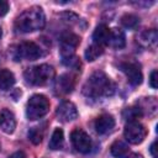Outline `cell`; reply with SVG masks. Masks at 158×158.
I'll use <instances>...</instances> for the list:
<instances>
[{"label": "cell", "mask_w": 158, "mask_h": 158, "mask_svg": "<svg viewBox=\"0 0 158 158\" xmlns=\"http://www.w3.org/2000/svg\"><path fill=\"white\" fill-rule=\"evenodd\" d=\"M115 85L112 80L102 72H95L91 74L83 85V94L91 99L109 98L114 94Z\"/></svg>", "instance_id": "6da1fadb"}, {"label": "cell", "mask_w": 158, "mask_h": 158, "mask_svg": "<svg viewBox=\"0 0 158 158\" xmlns=\"http://www.w3.org/2000/svg\"><path fill=\"white\" fill-rule=\"evenodd\" d=\"M46 23V17L41 7L32 6L21 12L15 20V28L17 32L30 33L41 30Z\"/></svg>", "instance_id": "7a4b0ae2"}, {"label": "cell", "mask_w": 158, "mask_h": 158, "mask_svg": "<svg viewBox=\"0 0 158 158\" xmlns=\"http://www.w3.org/2000/svg\"><path fill=\"white\" fill-rule=\"evenodd\" d=\"M26 83L30 85H46L54 78V69L49 64H40L27 68L23 73Z\"/></svg>", "instance_id": "3957f363"}, {"label": "cell", "mask_w": 158, "mask_h": 158, "mask_svg": "<svg viewBox=\"0 0 158 158\" xmlns=\"http://www.w3.org/2000/svg\"><path fill=\"white\" fill-rule=\"evenodd\" d=\"M48 111H49V101L44 95H41V94L32 95L27 101L26 116L31 121L43 117Z\"/></svg>", "instance_id": "277c9868"}, {"label": "cell", "mask_w": 158, "mask_h": 158, "mask_svg": "<svg viewBox=\"0 0 158 158\" xmlns=\"http://www.w3.org/2000/svg\"><path fill=\"white\" fill-rule=\"evenodd\" d=\"M42 49L38 44L35 42H22L14 47L12 49V57L15 60H36L40 57H42Z\"/></svg>", "instance_id": "5b68a950"}, {"label": "cell", "mask_w": 158, "mask_h": 158, "mask_svg": "<svg viewBox=\"0 0 158 158\" xmlns=\"http://www.w3.org/2000/svg\"><path fill=\"white\" fill-rule=\"evenodd\" d=\"M147 135V130L142 123L138 121H130L126 123L125 130H123V136L126 141L131 144H138L141 143Z\"/></svg>", "instance_id": "8992f818"}, {"label": "cell", "mask_w": 158, "mask_h": 158, "mask_svg": "<svg viewBox=\"0 0 158 158\" xmlns=\"http://www.w3.org/2000/svg\"><path fill=\"white\" fill-rule=\"evenodd\" d=\"M70 141H72V144L73 147L79 152V153H83V154H86L91 151L93 148V142H91V138L89 137V135L80 130V128H75L72 133H70Z\"/></svg>", "instance_id": "52a82bcc"}, {"label": "cell", "mask_w": 158, "mask_h": 158, "mask_svg": "<svg viewBox=\"0 0 158 158\" xmlns=\"http://www.w3.org/2000/svg\"><path fill=\"white\" fill-rule=\"evenodd\" d=\"M120 69L122 70V73L126 75L127 81L136 86L139 85L142 83V72H141V65L136 62H123L120 64Z\"/></svg>", "instance_id": "ba28073f"}, {"label": "cell", "mask_w": 158, "mask_h": 158, "mask_svg": "<svg viewBox=\"0 0 158 158\" xmlns=\"http://www.w3.org/2000/svg\"><path fill=\"white\" fill-rule=\"evenodd\" d=\"M80 43V37L73 32H64L60 36V56L62 58L74 54V49Z\"/></svg>", "instance_id": "9c48e42d"}, {"label": "cell", "mask_w": 158, "mask_h": 158, "mask_svg": "<svg viewBox=\"0 0 158 158\" xmlns=\"http://www.w3.org/2000/svg\"><path fill=\"white\" fill-rule=\"evenodd\" d=\"M56 115L58 117L59 121L62 122H69V121H73L78 117V110L75 107V105L70 101H62L58 107H57V111H56Z\"/></svg>", "instance_id": "30bf717a"}, {"label": "cell", "mask_w": 158, "mask_h": 158, "mask_svg": "<svg viewBox=\"0 0 158 158\" xmlns=\"http://www.w3.org/2000/svg\"><path fill=\"white\" fill-rule=\"evenodd\" d=\"M115 126V120L111 115L109 114H102L100 115L96 120H95V123H94V127H95V131L99 133V135H106L109 132H111V130L114 128Z\"/></svg>", "instance_id": "8fae6325"}, {"label": "cell", "mask_w": 158, "mask_h": 158, "mask_svg": "<svg viewBox=\"0 0 158 158\" xmlns=\"http://www.w3.org/2000/svg\"><path fill=\"white\" fill-rule=\"evenodd\" d=\"M0 128L2 132L5 133H12L16 128V120L14 114L7 110V109H2L0 111Z\"/></svg>", "instance_id": "7c38bea8"}, {"label": "cell", "mask_w": 158, "mask_h": 158, "mask_svg": "<svg viewBox=\"0 0 158 158\" xmlns=\"http://www.w3.org/2000/svg\"><path fill=\"white\" fill-rule=\"evenodd\" d=\"M157 40H158V35H157V31L154 28L143 30L137 36V42L146 48H156Z\"/></svg>", "instance_id": "4fadbf2b"}, {"label": "cell", "mask_w": 158, "mask_h": 158, "mask_svg": "<svg viewBox=\"0 0 158 158\" xmlns=\"http://www.w3.org/2000/svg\"><path fill=\"white\" fill-rule=\"evenodd\" d=\"M56 89L60 94H69L74 89V78L70 74H62L56 81Z\"/></svg>", "instance_id": "5bb4252c"}, {"label": "cell", "mask_w": 158, "mask_h": 158, "mask_svg": "<svg viewBox=\"0 0 158 158\" xmlns=\"http://www.w3.org/2000/svg\"><path fill=\"white\" fill-rule=\"evenodd\" d=\"M109 46H111L112 48H123L125 44H126V37H125V33L120 28H111L110 30V36H109V42H107Z\"/></svg>", "instance_id": "9a60e30c"}, {"label": "cell", "mask_w": 158, "mask_h": 158, "mask_svg": "<svg viewBox=\"0 0 158 158\" xmlns=\"http://www.w3.org/2000/svg\"><path fill=\"white\" fill-rule=\"evenodd\" d=\"M109 36H110V28L106 25H99L94 33H93V40L94 43L100 44V46H106L109 42Z\"/></svg>", "instance_id": "2e32d148"}, {"label": "cell", "mask_w": 158, "mask_h": 158, "mask_svg": "<svg viewBox=\"0 0 158 158\" xmlns=\"http://www.w3.org/2000/svg\"><path fill=\"white\" fill-rule=\"evenodd\" d=\"M110 152L114 158H127L130 154L128 146L122 141H115L110 147Z\"/></svg>", "instance_id": "e0dca14e"}, {"label": "cell", "mask_w": 158, "mask_h": 158, "mask_svg": "<svg viewBox=\"0 0 158 158\" xmlns=\"http://www.w3.org/2000/svg\"><path fill=\"white\" fill-rule=\"evenodd\" d=\"M15 84V77L14 74L7 69L0 70V89L1 90H9Z\"/></svg>", "instance_id": "ac0fdd59"}, {"label": "cell", "mask_w": 158, "mask_h": 158, "mask_svg": "<svg viewBox=\"0 0 158 158\" xmlns=\"http://www.w3.org/2000/svg\"><path fill=\"white\" fill-rule=\"evenodd\" d=\"M63 143H64V133H63V130L62 128H56L52 133V137L49 139V148L53 149V151H57V149H60L63 147Z\"/></svg>", "instance_id": "d6986e66"}, {"label": "cell", "mask_w": 158, "mask_h": 158, "mask_svg": "<svg viewBox=\"0 0 158 158\" xmlns=\"http://www.w3.org/2000/svg\"><path fill=\"white\" fill-rule=\"evenodd\" d=\"M104 53V47L100 46V44H96V43H93L90 44L86 51H85V59L88 62H94L95 59H98L101 54Z\"/></svg>", "instance_id": "ffe728a7"}, {"label": "cell", "mask_w": 158, "mask_h": 158, "mask_svg": "<svg viewBox=\"0 0 158 158\" xmlns=\"http://www.w3.org/2000/svg\"><path fill=\"white\" fill-rule=\"evenodd\" d=\"M121 23L123 27L130 28V30H135L138 25H139V17L133 15V14H126L121 17Z\"/></svg>", "instance_id": "44dd1931"}, {"label": "cell", "mask_w": 158, "mask_h": 158, "mask_svg": "<svg viewBox=\"0 0 158 158\" xmlns=\"http://www.w3.org/2000/svg\"><path fill=\"white\" fill-rule=\"evenodd\" d=\"M42 138H43V128L40 127V126H36V127H32L30 131H28V139L33 143V144H38L42 142Z\"/></svg>", "instance_id": "7402d4cb"}, {"label": "cell", "mask_w": 158, "mask_h": 158, "mask_svg": "<svg viewBox=\"0 0 158 158\" xmlns=\"http://www.w3.org/2000/svg\"><path fill=\"white\" fill-rule=\"evenodd\" d=\"M139 116H142L141 110L138 109V106H132V107H127L123 111V117L130 122V121H136V118H138Z\"/></svg>", "instance_id": "603a6c76"}, {"label": "cell", "mask_w": 158, "mask_h": 158, "mask_svg": "<svg viewBox=\"0 0 158 158\" xmlns=\"http://www.w3.org/2000/svg\"><path fill=\"white\" fill-rule=\"evenodd\" d=\"M62 62H63V64H65L67 67H69V68H72V69H78V68H80V62H79V59L73 54V56H69V57H64V58H62Z\"/></svg>", "instance_id": "cb8c5ba5"}, {"label": "cell", "mask_w": 158, "mask_h": 158, "mask_svg": "<svg viewBox=\"0 0 158 158\" xmlns=\"http://www.w3.org/2000/svg\"><path fill=\"white\" fill-rule=\"evenodd\" d=\"M149 85L153 89H157V70H153L149 77Z\"/></svg>", "instance_id": "d4e9b609"}, {"label": "cell", "mask_w": 158, "mask_h": 158, "mask_svg": "<svg viewBox=\"0 0 158 158\" xmlns=\"http://www.w3.org/2000/svg\"><path fill=\"white\" fill-rule=\"evenodd\" d=\"M9 11V4L4 0H0V16H4Z\"/></svg>", "instance_id": "484cf974"}, {"label": "cell", "mask_w": 158, "mask_h": 158, "mask_svg": "<svg viewBox=\"0 0 158 158\" xmlns=\"http://www.w3.org/2000/svg\"><path fill=\"white\" fill-rule=\"evenodd\" d=\"M149 151H151V154H152L153 158H157V157H158V156H157V141H154V142L151 144Z\"/></svg>", "instance_id": "4316f807"}, {"label": "cell", "mask_w": 158, "mask_h": 158, "mask_svg": "<svg viewBox=\"0 0 158 158\" xmlns=\"http://www.w3.org/2000/svg\"><path fill=\"white\" fill-rule=\"evenodd\" d=\"M9 158H26V154H25L22 151H17V152L12 153Z\"/></svg>", "instance_id": "83f0119b"}, {"label": "cell", "mask_w": 158, "mask_h": 158, "mask_svg": "<svg viewBox=\"0 0 158 158\" xmlns=\"http://www.w3.org/2000/svg\"><path fill=\"white\" fill-rule=\"evenodd\" d=\"M127 158H143V157L141 154H138V153H132V154H128Z\"/></svg>", "instance_id": "f1b7e54d"}, {"label": "cell", "mask_w": 158, "mask_h": 158, "mask_svg": "<svg viewBox=\"0 0 158 158\" xmlns=\"http://www.w3.org/2000/svg\"><path fill=\"white\" fill-rule=\"evenodd\" d=\"M0 37H1V28H0Z\"/></svg>", "instance_id": "f546056e"}]
</instances>
